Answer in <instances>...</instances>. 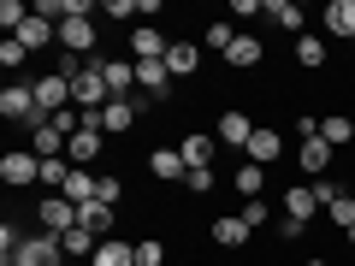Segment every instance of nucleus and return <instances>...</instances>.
<instances>
[{
	"label": "nucleus",
	"instance_id": "nucleus-22",
	"mask_svg": "<svg viewBox=\"0 0 355 266\" xmlns=\"http://www.w3.org/2000/svg\"><path fill=\"white\" fill-rule=\"evenodd\" d=\"M214 242H219V249H243V242H249V219H243V213L214 219Z\"/></svg>",
	"mask_w": 355,
	"mask_h": 266
},
{
	"label": "nucleus",
	"instance_id": "nucleus-29",
	"mask_svg": "<svg viewBox=\"0 0 355 266\" xmlns=\"http://www.w3.org/2000/svg\"><path fill=\"white\" fill-rule=\"evenodd\" d=\"M261 42H254V36H237V42H231V53H225V65H243V71H249V65H261Z\"/></svg>",
	"mask_w": 355,
	"mask_h": 266
},
{
	"label": "nucleus",
	"instance_id": "nucleus-18",
	"mask_svg": "<svg viewBox=\"0 0 355 266\" xmlns=\"http://www.w3.org/2000/svg\"><path fill=\"white\" fill-rule=\"evenodd\" d=\"M166 71H172V77H196V71H202V48H196V42H172Z\"/></svg>",
	"mask_w": 355,
	"mask_h": 266
},
{
	"label": "nucleus",
	"instance_id": "nucleus-41",
	"mask_svg": "<svg viewBox=\"0 0 355 266\" xmlns=\"http://www.w3.org/2000/svg\"><path fill=\"white\" fill-rule=\"evenodd\" d=\"M237 213H243V219H249V231H254V225H266V213H272V207H266V202H261V195H254V202H243V207H237Z\"/></svg>",
	"mask_w": 355,
	"mask_h": 266
},
{
	"label": "nucleus",
	"instance_id": "nucleus-47",
	"mask_svg": "<svg viewBox=\"0 0 355 266\" xmlns=\"http://www.w3.org/2000/svg\"><path fill=\"white\" fill-rule=\"evenodd\" d=\"M107 18H137V0H107Z\"/></svg>",
	"mask_w": 355,
	"mask_h": 266
},
{
	"label": "nucleus",
	"instance_id": "nucleus-34",
	"mask_svg": "<svg viewBox=\"0 0 355 266\" xmlns=\"http://www.w3.org/2000/svg\"><path fill=\"white\" fill-rule=\"evenodd\" d=\"M202 42H207L214 53H231V42H237V30H231L225 18H219V24H207V36H202Z\"/></svg>",
	"mask_w": 355,
	"mask_h": 266
},
{
	"label": "nucleus",
	"instance_id": "nucleus-2",
	"mask_svg": "<svg viewBox=\"0 0 355 266\" xmlns=\"http://www.w3.org/2000/svg\"><path fill=\"white\" fill-rule=\"evenodd\" d=\"M0 113L12 118V125H24V130L48 125V118H42V107H36V89H30V83H6V89H0Z\"/></svg>",
	"mask_w": 355,
	"mask_h": 266
},
{
	"label": "nucleus",
	"instance_id": "nucleus-24",
	"mask_svg": "<svg viewBox=\"0 0 355 266\" xmlns=\"http://www.w3.org/2000/svg\"><path fill=\"white\" fill-rule=\"evenodd\" d=\"M314 213H320V195H314V190H284V219H296V225H308Z\"/></svg>",
	"mask_w": 355,
	"mask_h": 266
},
{
	"label": "nucleus",
	"instance_id": "nucleus-28",
	"mask_svg": "<svg viewBox=\"0 0 355 266\" xmlns=\"http://www.w3.org/2000/svg\"><path fill=\"white\" fill-rule=\"evenodd\" d=\"M320 136H326L331 148H349V142H355V125H349L343 113H326V118H320Z\"/></svg>",
	"mask_w": 355,
	"mask_h": 266
},
{
	"label": "nucleus",
	"instance_id": "nucleus-7",
	"mask_svg": "<svg viewBox=\"0 0 355 266\" xmlns=\"http://www.w3.org/2000/svg\"><path fill=\"white\" fill-rule=\"evenodd\" d=\"M60 48L71 53V60H95V53H89L95 48V18H65L60 24Z\"/></svg>",
	"mask_w": 355,
	"mask_h": 266
},
{
	"label": "nucleus",
	"instance_id": "nucleus-40",
	"mask_svg": "<svg viewBox=\"0 0 355 266\" xmlns=\"http://www.w3.org/2000/svg\"><path fill=\"white\" fill-rule=\"evenodd\" d=\"M166 260V249H160V237H148V242H137V266H160Z\"/></svg>",
	"mask_w": 355,
	"mask_h": 266
},
{
	"label": "nucleus",
	"instance_id": "nucleus-26",
	"mask_svg": "<svg viewBox=\"0 0 355 266\" xmlns=\"http://www.w3.org/2000/svg\"><path fill=\"white\" fill-rule=\"evenodd\" d=\"M65 160H101V130H77L71 142H65Z\"/></svg>",
	"mask_w": 355,
	"mask_h": 266
},
{
	"label": "nucleus",
	"instance_id": "nucleus-12",
	"mask_svg": "<svg viewBox=\"0 0 355 266\" xmlns=\"http://www.w3.org/2000/svg\"><path fill=\"white\" fill-rule=\"evenodd\" d=\"M331 160H338V148H331L326 136H308V142H302V154H296V166H302L308 177H326V166H331Z\"/></svg>",
	"mask_w": 355,
	"mask_h": 266
},
{
	"label": "nucleus",
	"instance_id": "nucleus-6",
	"mask_svg": "<svg viewBox=\"0 0 355 266\" xmlns=\"http://www.w3.org/2000/svg\"><path fill=\"white\" fill-rule=\"evenodd\" d=\"M36 225L48 231V237H65V231H77V202H65V195H48V202H36Z\"/></svg>",
	"mask_w": 355,
	"mask_h": 266
},
{
	"label": "nucleus",
	"instance_id": "nucleus-42",
	"mask_svg": "<svg viewBox=\"0 0 355 266\" xmlns=\"http://www.w3.org/2000/svg\"><path fill=\"white\" fill-rule=\"evenodd\" d=\"M18 242H24V231H18L12 219H6V225H0V249H6V260H12V254H18Z\"/></svg>",
	"mask_w": 355,
	"mask_h": 266
},
{
	"label": "nucleus",
	"instance_id": "nucleus-20",
	"mask_svg": "<svg viewBox=\"0 0 355 266\" xmlns=\"http://www.w3.org/2000/svg\"><path fill=\"white\" fill-rule=\"evenodd\" d=\"M214 148H219V136H202V130H190V136L178 142L184 166H214Z\"/></svg>",
	"mask_w": 355,
	"mask_h": 266
},
{
	"label": "nucleus",
	"instance_id": "nucleus-3",
	"mask_svg": "<svg viewBox=\"0 0 355 266\" xmlns=\"http://www.w3.org/2000/svg\"><path fill=\"white\" fill-rule=\"evenodd\" d=\"M30 89H36L42 118H60V113H65V101H71V77H65V71H42Z\"/></svg>",
	"mask_w": 355,
	"mask_h": 266
},
{
	"label": "nucleus",
	"instance_id": "nucleus-25",
	"mask_svg": "<svg viewBox=\"0 0 355 266\" xmlns=\"http://www.w3.org/2000/svg\"><path fill=\"white\" fill-rule=\"evenodd\" d=\"M266 18L279 30H291V36H302V6L296 0H266Z\"/></svg>",
	"mask_w": 355,
	"mask_h": 266
},
{
	"label": "nucleus",
	"instance_id": "nucleus-27",
	"mask_svg": "<svg viewBox=\"0 0 355 266\" xmlns=\"http://www.w3.org/2000/svg\"><path fill=\"white\" fill-rule=\"evenodd\" d=\"M261 190H266V166L243 160V166H237V195H243V202H254Z\"/></svg>",
	"mask_w": 355,
	"mask_h": 266
},
{
	"label": "nucleus",
	"instance_id": "nucleus-8",
	"mask_svg": "<svg viewBox=\"0 0 355 266\" xmlns=\"http://www.w3.org/2000/svg\"><path fill=\"white\" fill-rule=\"evenodd\" d=\"M172 53V42L160 36V24H137L130 30V60H166Z\"/></svg>",
	"mask_w": 355,
	"mask_h": 266
},
{
	"label": "nucleus",
	"instance_id": "nucleus-46",
	"mask_svg": "<svg viewBox=\"0 0 355 266\" xmlns=\"http://www.w3.org/2000/svg\"><path fill=\"white\" fill-rule=\"evenodd\" d=\"M308 225H296V219H279V242H302Z\"/></svg>",
	"mask_w": 355,
	"mask_h": 266
},
{
	"label": "nucleus",
	"instance_id": "nucleus-9",
	"mask_svg": "<svg viewBox=\"0 0 355 266\" xmlns=\"http://www.w3.org/2000/svg\"><path fill=\"white\" fill-rule=\"evenodd\" d=\"M137 89H148L154 101H172V71H166V60H137Z\"/></svg>",
	"mask_w": 355,
	"mask_h": 266
},
{
	"label": "nucleus",
	"instance_id": "nucleus-32",
	"mask_svg": "<svg viewBox=\"0 0 355 266\" xmlns=\"http://www.w3.org/2000/svg\"><path fill=\"white\" fill-rule=\"evenodd\" d=\"M214 184H219L214 166H190V172H184V190L190 195H214Z\"/></svg>",
	"mask_w": 355,
	"mask_h": 266
},
{
	"label": "nucleus",
	"instance_id": "nucleus-50",
	"mask_svg": "<svg viewBox=\"0 0 355 266\" xmlns=\"http://www.w3.org/2000/svg\"><path fill=\"white\" fill-rule=\"evenodd\" d=\"M349 195H355V190H349Z\"/></svg>",
	"mask_w": 355,
	"mask_h": 266
},
{
	"label": "nucleus",
	"instance_id": "nucleus-11",
	"mask_svg": "<svg viewBox=\"0 0 355 266\" xmlns=\"http://www.w3.org/2000/svg\"><path fill=\"white\" fill-rule=\"evenodd\" d=\"M243 154H249L254 166H272V160L284 154V136H279L272 125H254V136H249V148H243Z\"/></svg>",
	"mask_w": 355,
	"mask_h": 266
},
{
	"label": "nucleus",
	"instance_id": "nucleus-39",
	"mask_svg": "<svg viewBox=\"0 0 355 266\" xmlns=\"http://www.w3.org/2000/svg\"><path fill=\"white\" fill-rule=\"evenodd\" d=\"M308 190L320 195V207H331V202H343V195H349V190H338V184H331V177H314V184H308Z\"/></svg>",
	"mask_w": 355,
	"mask_h": 266
},
{
	"label": "nucleus",
	"instance_id": "nucleus-33",
	"mask_svg": "<svg viewBox=\"0 0 355 266\" xmlns=\"http://www.w3.org/2000/svg\"><path fill=\"white\" fill-rule=\"evenodd\" d=\"M24 18H30L24 0H0V24H6V36H18V30H24Z\"/></svg>",
	"mask_w": 355,
	"mask_h": 266
},
{
	"label": "nucleus",
	"instance_id": "nucleus-35",
	"mask_svg": "<svg viewBox=\"0 0 355 266\" xmlns=\"http://www.w3.org/2000/svg\"><path fill=\"white\" fill-rule=\"evenodd\" d=\"M65 177H71V166H65V160H42V184H48L53 195L65 190Z\"/></svg>",
	"mask_w": 355,
	"mask_h": 266
},
{
	"label": "nucleus",
	"instance_id": "nucleus-30",
	"mask_svg": "<svg viewBox=\"0 0 355 266\" xmlns=\"http://www.w3.org/2000/svg\"><path fill=\"white\" fill-rule=\"evenodd\" d=\"M60 249H65V254H83V260H89V254L101 249V237H95V231H83V225H77V231H65V237H60Z\"/></svg>",
	"mask_w": 355,
	"mask_h": 266
},
{
	"label": "nucleus",
	"instance_id": "nucleus-36",
	"mask_svg": "<svg viewBox=\"0 0 355 266\" xmlns=\"http://www.w3.org/2000/svg\"><path fill=\"white\" fill-rule=\"evenodd\" d=\"M24 60H30V48H24L18 36H6V42H0V65H12V71H18Z\"/></svg>",
	"mask_w": 355,
	"mask_h": 266
},
{
	"label": "nucleus",
	"instance_id": "nucleus-45",
	"mask_svg": "<svg viewBox=\"0 0 355 266\" xmlns=\"http://www.w3.org/2000/svg\"><path fill=\"white\" fill-rule=\"evenodd\" d=\"M296 136H302V142L320 136V118H314V113H296Z\"/></svg>",
	"mask_w": 355,
	"mask_h": 266
},
{
	"label": "nucleus",
	"instance_id": "nucleus-10",
	"mask_svg": "<svg viewBox=\"0 0 355 266\" xmlns=\"http://www.w3.org/2000/svg\"><path fill=\"white\" fill-rule=\"evenodd\" d=\"M107 71V95L113 101H130V89H137V60H101Z\"/></svg>",
	"mask_w": 355,
	"mask_h": 266
},
{
	"label": "nucleus",
	"instance_id": "nucleus-49",
	"mask_svg": "<svg viewBox=\"0 0 355 266\" xmlns=\"http://www.w3.org/2000/svg\"><path fill=\"white\" fill-rule=\"evenodd\" d=\"M343 237H349V242H355V225H349V231H343Z\"/></svg>",
	"mask_w": 355,
	"mask_h": 266
},
{
	"label": "nucleus",
	"instance_id": "nucleus-44",
	"mask_svg": "<svg viewBox=\"0 0 355 266\" xmlns=\"http://www.w3.org/2000/svg\"><path fill=\"white\" fill-rule=\"evenodd\" d=\"M261 12H266L261 0H231V18H261Z\"/></svg>",
	"mask_w": 355,
	"mask_h": 266
},
{
	"label": "nucleus",
	"instance_id": "nucleus-1",
	"mask_svg": "<svg viewBox=\"0 0 355 266\" xmlns=\"http://www.w3.org/2000/svg\"><path fill=\"white\" fill-rule=\"evenodd\" d=\"M71 101L83 107V113H95V107H107L113 95H107V71H101V60H83L71 71Z\"/></svg>",
	"mask_w": 355,
	"mask_h": 266
},
{
	"label": "nucleus",
	"instance_id": "nucleus-43",
	"mask_svg": "<svg viewBox=\"0 0 355 266\" xmlns=\"http://www.w3.org/2000/svg\"><path fill=\"white\" fill-rule=\"evenodd\" d=\"M89 12H95V0H60V24L65 18H89Z\"/></svg>",
	"mask_w": 355,
	"mask_h": 266
},
{
	"label": "nucleus",
	"instance_id": "nucleus-4",
	"mask_svg": "<svg viewBox=\"0 0 355 266\" xmlns=\"http://www.w3.org/2000/svg\"><path fill=\"white\" fill-rule=\"evenodd\" d=\"M65 260V249H60V237H48V231H36V237H24L18 242V254L6 266H60Z\"/></svg>",
	"mask_w": 355,
	"mask_h": 266
},
{
	"label": "nucleus",
	"instance_id": "nucleus-15",
	"mask_svg": "<svg viewBox=\"0 0 355 266\" xmlns=\"http://www.w3.org/2000/svg\"><path fill=\"white\" fill-rule=\"evenodd\" d=\"M65 142H71V136H65L60 125H36V130H30V148H36L42 160H65Z\"/></svg>",
	"mask_w": 355,
	"mask_h": 266
},
{
	"label": "nucleus",
	"instance_id": "nucleus-5",
	"mask_svg": "<svg viewBox=\"0 0 355 266\" xmlns=\"http://www.w3.org/2000/svg\"><path fill=\"white\" fill-rule=\"evenodd\" d=\"M0 184H12V190L42 184V154H36V148H12L6 160H0Z\"/></svg>",
	"mask_w": 355,
	"mask_h": 266
},
{
	"label": "nucleus",
	"instance_id": "nucleus-19",
	"mask_svg": "<svg viewBox=\"0 0 355 266\" xmlns=\"http://www.w3.org/2000/svg\"><path fill=\"white\" fill-rule=\"evenodd\" d=\"M77 225H83V231H95V237H113V207H107V202H83V207H77Z\"/></svg>",
	"mask_w": 355,
	"mask_h": 266
},
{
	"label": "nucleus",
	"instance_id": "nucleus-37",
	"mask_svg": "<svg viewBox=\"0 0 355 266\" xmlns=\"http://www.w3.org/2000/svg\"><path fill=\"white\" fill-rule=\"evenodd\" d=\"M326 213H331V225H338V231H349V225H355V195H343V202H331Z\"/></svg>",
	"mask_w": 355,
	"mask_h": 266
},
{
	"label": "nucleus",
	"instance_id": "nucleus-14",
	"mask_svg": "<svg viewBox=\"0 0 355 266\" xmlns=\"http://www.w3.org/2000/svg\"><path fill=\"white\" fill-rule=\"evenodd\" d=\"M225 148H249V136H254V125H249V113H219V130H214Z\"/></svg>",
	"mask_w": 355,
	"mask_h": 266
},
{
	"label": "nucleus",
	"instance_id": "nucleus-13",
	"mask_svg": "<svg viewBox=\"0 0 355 266\" xmlns=\"http://www.w3.org/2000/svg\"><path fill=\"white\" fill-rule=\"evenodd\" d=\"M148 172L160 177V184H184L190 166H184V154H178V148H148Z\"/></svg>",
	"mask_w": 355,
	"mask_h": 266
},
{
	"label": "nucleus",
	"instance_id": "nucleus-31",
	"mask_svg": "<svg viewBox=\"0 0 355 266\" xmlns=\"http://www.w3.org/2000/svg\"><path fill=\"white\" fill-rule=\"evenodd\" d=\"M296 65H308V71L326 65V42H320V36H296Z\"/></svg>",
	"mask_w": 355,
	"mask_h": 266
},
{
	"label": "nucleus",
	"instance_id": "nucleus-38",
	"mask_svg": "<svg viewBox=\"0 0 355 266\" xmlns=\"http://www.w3.org/2000/svg\"><path fill=\"white\" fill-rule=\"evenodd\" d=\"M119 195H125V184H119L113 172H101V184H95V202H107V207H113Z\"/></svg>",
	"mask_w": 355,
	"mask_h": 266
},
{
	"label": "nucleus",
	"instance_id": "nucleus-23",
	"mask_svg": "<svg viewBox=\"0 0 355 266\" xmlns=\"http://www.w3.org/2000/svg\"><path fill=\"white\" fill-rule=\"evenodd\" d=\"M53 36H60V24H48V18H36V12L24 18V30H18V42H24L30 53H42V48L53 42Z\"/></svg>",
	"mask_w": 355,
	"mask_h": 266
},
{
	"label": "nucleus",
	"instance_id": "nucleus-17",
	"mask_svg": "<svg viewBox=\"0 0 355 266\" xmlns=\"http://www.w3.org/2000/svg\"><path fill=\"white\" fill-rule=\"evenodd\" d=\"M95 184H101V172H89V166H71V177H65V202H77V207H83V202H95Z\"/></svg>",
	"mask_w": 355,
	"mask_h": 266
},
{
	"label": "nucleus",
	"instance_id": "nucleus-48",
	"mask_svg": "<svg viewBox=\"0 0 355 266\" xmlns=\"http://www.w3.org/2000/svg\"><path fill=\"white\" fill-rule=\"evenodd\" d=\"M302 266H331V260H320V254H314V260H302Z\"/></svg>",
	"mask_w": 355,
	"mask_h": 266
},
{
	"label": "nucleus",
	"instance_id": "nucleus-16",
	"mask_svg": "<svg viewBox=\"0 0 355 266\" xmlns=\"http://www.w3.org/2000/svg\"><path fill=\"white\" fill-rule=\"evenodd\" d=\"M326 36L355 42V0H331V6H326Z\"/></svg>",
	"mask_w": 355,
	"mask_h": 266
},
{
	"label": "nucleus",
	"instance_id": "nucleus-21",
	"mask_svg": "<svg viewBox=\"0 0 355 266\" xmlns=\"http://www.w3.org/2000/svg\"><path fill=\"white\" fill-rule=\"evenodd\" d=\"M89 266H137V242H119V237H107L101 249L89 254Z\"/></svg>",
	"mask_w": 355,
	"mask_h": 266
}]
</instances>
